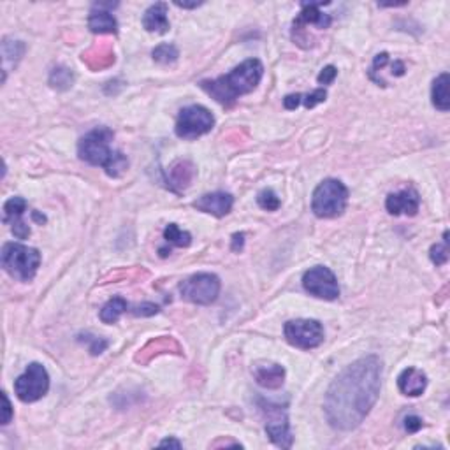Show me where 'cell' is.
Wrapping results in <instances>:
<instances>
[{"label": "cell", "mask_w": 450, "mask_h": 450, "mask_svg": "<svg viewBox=\"0 0 450 450\" xmlns=\"http://www.w3.org/2000/svg\"><path fill=\"white\" fill-rule=\"evenodd\" d=\"M50 391V374L46 367L39 363H32L27 366L25 373L18 377L15 382V393L23 403H34L46 396Z\"/></svg>", "instance_id": "obj_7"}, {"label": "cell", "mask_w": 450, "mask_h": 450, "mask_svg": "<svg viewBox=\"0 0 450 450\" xmlns=\"http://www.w3.org/2000/svg\"><path fill=\"white\" fill-rule=\"evenodd\" d=\"M285 338L292 346L301 350L317 349L324 342V328L314 318H297L288 321L283 328Z\"/></svg>", "instance_id": "obj_9"}, {"label": "cell", "mask_w": 450, "mask_h": 450, "mask_svg": "<svg viewBox=\"0 0 450 450\" xmlns=\"http://www.w3.org/2000/svg\"><path fill=\"white\" fill-rule=\"evenodd\" d=\"M27 208H29V204L23 197H11L4 204V218H2V222L11 225L13 234L18 239H27L30 236V227L22 220Z\"/></svg>", "instance_id": "obj_13"}, {"label": "cell", "mask_w": 450, "mask_h": 450, "mask_svg": "<svg viewBox=\"0 0 450 450\" xmlns=\"http://www.w3.org/2000/svg\"><path fill=\"white\" fill-rule=\"evenodd\" d=\"M304 290L325 301H335L339 295V285L335 273L325 266H315L303 276Z\"/></svg>", "instance_id": "obj_10"}, {"label": "cell", "mask_w": 450, "mask_h": 450, "mask_svg": "<svg viewBox=\"0 0 450 450\" xmlns=\"http://www.w3.org/2000/svg\"><path fill=\"white\" fill-rule=\"evenodd\" d=\"M232 239H234V241H232V250H234V252H239V250L243 248V243H245V234H234L232 236Z\"/></svg>", "instance_id": "obj_38"}, {"label": "cell", "mask_w": 450, "mask_h": 450, "mask_svg": "<svg viewBox=\"0 0 450 450\" xmlns=\"http://www.w3.org/2000/svg\"><path fill=\"white\" fill-rule=\"evenodd\" d=\"M164 239H166V243H169V245L180 246V248H187L192 243L190 232L181 231L176 223H169V225H167L166 231H164Z\"/></svg>", "instance_id": "obj_25"}, {"label": "cell", "mask_w": 450, "mask_h": 450, "mask_svg": "<svg viewBox=\"0 0 450 450\" xmlns=\"http://www.w3.org/2000/svg\"><path fill=\"white\" fill-rule=\"evenodd\" d=\"M215 125L211 111L204 106H187L180 111L176 120V136L181 139H197L204 136Z\"/></svg>", "instance_id": "obj_6"}, {"label": "cell", "mask_w": 450, "mask_h": 450, "mask_svg": "<svg viewBox=\"0 0 450 450\" xmlns=\"http://www.w3.org/2000/svg\"><path fill=\"white\" fill-rule=\"evenodd\" d=\"M431 260L436 266H443L449 260V232L443 234V243H436L431 246Z\"/></svg>", "instance_id": "obj_28"}, {"label": "cell", "mask_w": 450, "mask_h": 450, "mask_svg": "<svg viewBox=\"0 0 450 450\" xmlns=\"http://www.w3.org/2000/svg\"><path fill=\"white\" fill-rule=\"evenodd\" d=\"M421 206V195L415 188H405V190L391 194L386 201V208L391 215H417Z\"/></svg>", "instance_id": "obj_14"}, {"label": "cell", "mask_w": 450, "mask_h": 450, "mask_svg": "<svg viewBox=\"0 0 450 450\" xmlns=\"http://www.w3.org/2000/svg\"><path fill=\"white\" fill-rule=\"evenodd\" d=\"M257 202H259L260 208L266 209V211H276L281 204L280 197H278L271 188H266V190L259 192V195H257Z\"/></svg>", "instance_id": "obj_30"}, {"label": "cell", "mask_w": 450, "mask_h": 450, "mask_svg": "<svg viewBox=\"0 0 450 450\" xmlns=\"http://www.w3.org/2000/svg\"><path fill=\"white\" fill-rule=\"evenodd\" d=\"M50 85L57 90H69L74 85V74L67 67H55L50 74Z\"/></svg>", "instance_id": "obj_26"}, {"label": "cell", "mask_w": 450, "mask_h": 450, "mask_svg": "<svg viewBox=\"0 0 450 450\" xmlns=\"http://www.w3.org/2000/svg\"><path fill=\"white\" fill-rule=\"evenodd\" d=\"M32 218L36 220V222H39V223H44V222H46V216H44V215H39V213H37V211H32Z\"/></svg>", "instance_id": "obj_41"}, {"label": "cell", "mask_w": 450, "mask_h": 450, "mask_svg": "<svg viewBox=\"0 0 450 450\" xmlns=\"http://www.w3.org/2000/svg\"><path fill=\"white\" fill-rule=\"evenodd\" d=\"M181 297L194 304H211L215 303L220 294V280L216 274L199 273L185 280L180 285Z\"/></svg>", "instance_id": "obj_8"}, {"label": "cell", "mask_w": 450, "mask_h": 450, "mask_svg": "<svg viewBox=\"0 0 450 450\" xmlns=\"http://www.w3.org/2000/svg\"><path fill=\"white\" fill-rule=\"evenodd\" d=\"M167 352L181 353V346L174 338L162 336V338L152 339V342L148 343L144 349H141L139 353L136 356V360L137 363H148V360L153 359V357L160 356V353H167Z\"/></svg>", "instance_id": "obj_19"}, {"label": "cell", "mask_w": 450, "mask_h": 450, "mask_svg": "<svg viewBox=\"0 0 450 450\" xmlns=\"http://www.w3.org/2000/svg\"><path fill=\"white\" fill-rule=\"evenodd\" d=\"M232 204H234V197H232L231 194H225V192H213V194H206L202 195V197H199L192 206H194L197 211L209 213V215L216 216V218H222V216L231 213Z\"/></svg>", "instance_id": "obj_15"}, {"label": "cell", "mask_w": 450, "mask_h": 450, "mask_svg": "<svg viewBox=\"0 0 450 450\" xmlns=\"http://www.w3.org/2000/svg\"><path fill=\"white\" fill-rule=\"evenodd\" d=\"M159 447H174V449H181V443L178 442V440L169 438V440H164V442H160Z\"/></svg>", "instance_id": "obj_39"}, {"label": "cell", "mask_w": 450, "mask_h": 450, "mask_svg": "<svg viewBox=\"0 0 450 450\" xmlns=\"http://www.w3.org/2000/svg\"><path fill=\"white\" fill-rule=\"evenodd\" d=\"M262 412L267 415L266 422V433L269 436L271 442L274 445L281 447V449H290L292 447V435L290 426H288L287 412L283 407L271 403H262Z\"/></svg>", "instance_id": "obj_11"}, {"label": "cell", "mask_w": 450, "mask_h": 450, "mask_svg": "<svg viewBox=\"0 0 450 450\" xmlns=\"http://www.w3.org/2000/svg\"><path fill=\"white\" fill-rule=\"evenodd\" d=\"M0 262L9 276L27 283L36 278L41 266V253L36 248L20 245V243H6L2 246Z\"/></svg>", "instance_id": "obj_4"}, {"label": "cell", "mask_w": 450, "mask_h": 450, "mask_svg": "<svg viewBox=\"0 0 450 450\" xmlns=\"http://www.w3.org/2000/svg\"><path fill=\"white\" fill-rule=\"evenodd\" d=\"M301 101H303V95L292 94V95H287V97L283 99V106H285V109L292 111V109H295L299 104H301Z\"/></svg>", "instance_id": "obj_37"}, {"label": "cell", "mask_w": 450, "mask_h": 450, "mask_svg": "<svg viewBox=\"0 0 450 450\" xmlns=\"http://www.w3.org/2000/svg\"><path fill=\"white\" fill-rule=\"evenodd\" d=\"M264 74V67L260 60L250 58L245 60L241 65L232 69L229 74L216 78V80H204L201 81V88L211 99H215L218 104L231 108L241 95L250 94L260 83Z\"/></svg>", "instance_id": "obj_2"}, {"label": "cell", "mask_w": 450, "mask_h": 450, "mask_svg": "<svg viewBox=\"0 0 450 450\" xmlns=\"http://www.w3.org/2000/svg\"><path fill=\"white\" fill-rule=\"evenodd\" d=\"M97 8V6H95ZM88 29L94 34H116L118 32V23L111 13L104 11L102 8L94 9L88 16Z\"/></svg>", "instance_id": "obj_21"}, {"label": "cell", "mask_w": 450, "mask_h": 450, "mask_svg": "<svg viewBox=\"0 0 450 450\" xmlns=\"http://www.w3.org/2000/svg\"><path fill=\"white\" fill-rule=\"evenodd\" d=\"M153 60L159 62V64H164V65H169V64H174V62L178 60V57H180V53H178V48L174 46V44H159V46L153 50Z\"/></svg>", "instance_id": "obj_27"}, {"label": "cell", "mask_w": 450, "mask_h": 450, "mask_svg": "<svg viewBox=\"0 0 450 450\" xmlns=\"http://www.w3.org/2000/svg\"><path fill=\"white\" fill-rule=\"evenodd\" d=\"M382 387V360L366 356L346 366L325 393L324 414L329 426L352 431L367 417Z\"/></svg>", "instance_id": "obj_1"}, {"label": "cell", "mask_w": 450, "mask_h": 450, "mask_svg": "<svg viewBox=\"0 0 450 450\" xmlns=\"http://www.w3.org/2000/svg\"><path fill=\"white\" fill-rule=\"evenodd\" d=\"M23 51H25V46H23V43H20V41L4 39V43H2V53H4L6 64L13 62V58H15V62L20 60Z\"/></svg>", "instance_id": "obj_29"}, {"label": "cell", "mask_w": 450, "mask_h": 450, "mask_svg": "<svg viewBox=\"0 0 450 450\" xmlns=\"http://www.w3.org/2000/svg\"><path fill=\"white\" fill-rule=\"evenodd\" d=\"M449 85H450V76L447 72L440 74L435 81H433V90H431V99L433 106L440 111H449L450 109V94H449Z\"/></svg>", "instance_id": "obj_22"}, {"label": "cell", "mask_w": 450, "mask_h": 450, "mask_svg": "<svg viewBox=\"0 0 450 450\" xmlns=\"http://www.w3.org/2000/svg\"><path fill=\"white\" fill-rule=\"evenodd\" d=\"M174 4H176L178 8H183V9H194V8H199V6H201L202 2H194V4H185V2H174Z\"/></svg>", "instance_id": "obj_40"}, {"label": "cell", "mask_w": 450, "mask_h": 450, "mask_svg": "<svg viewBox=\"0 0 450 450\" xmlns=\"http://www.w3.org/2000/svg\"><path fill=\"white\" fill-rule=\"evenodd\" d=\"M336 76H338V71H336L335 65H328V67L322 69L317 80L321 85H331L336 80Z\"/></svg>", "instance_id": "obj_33"}, {"label": "cell", "mask_w": 450, "mask_h": 450, "mask_svg": "<svg viewBox=\"0 0 450 450\" xmlns=\"http://www.w3.org/2000/svg\"><path fill=\"white\" fill-rule=\"evenodd\" d=\"M2 403H4V407H2V410H4V415H2V424L8 426L13 419V408H11V403H9L8 394L6 393H2Z\"/></svg>", "instance_id": "obj_36"}, {"label": "cell", "mask_w": 450, "mask_h": 450, "mask_svg": "<svg viewBox=\"0 0 450 450\" xmlns=\"http://www.w3.org/2000/svg\"><path fill=\"white\" fill-rule=\"evenodd\" d=\"M81 58L92 71H101V69L115 64V51H113L111 44H97V46L90 48L87 53H83Z\"/></svg>", "instance_id": "obj_20"}, {"label": "cell", "mask_w": 450, "mask_h": 450, "mask_svg": "<svg viewBox=\"0 0 450 450\" xmlns=\"http://www.w3.org/2000/svg\"><path fill=\"white\" fill-rule=\"evenodd\" d=\"M115 134L108 127H97L87 136L81 137L78 144V155L90 166L104 167L106 174L111 178L122 176L129 167V160L118 150H111L109 143Z\"/></svg>", "instance_id": "obj_3"}, {"label": "cell", "mask_w": 450, "mask_h": 450, "mask_svg": "<svg viewBox=\"0 0 450 450\" xmlns=\"http://www.w3.org/2000/svg\"><path fill=\"white\" fill-rule=\"evenodd\" d=\"M349 201V188L335 178L322 181L311 197V211L318 218H336L343 215Z\"/></svg>", "instance_id": "obj_5"}, {"label": "cell", "mask_w": 450, "mask_h": 450, "mask_svg": "<svg viewBox=\"0 0 450 450\" xmlns=\"http://www.w3.org/2000/svg\"><path fill=\"white\" fill-rule=\"evenodd\" d=\"M422 426H424V422H422V419L417 417V415H408V417L405 419V429H407L408 433L421 431Z\"/></svg>", "instance_id": "obj_35"}, {"label": "cell", "mask_w": 450, "mask_h": 450, "mask_svg": "<svg viewBox=\"0 0 450 450\" xmlns=\"http://www.w3.org/2000/svg\"><path fill=\"white\" fill-rule=\"evenodd\" d=\"M143 27L148 32L167 34L171 25L167 20V4L166 2H157L152 8H148L143 16Z\"/></svg>", "instance_id": "obj_18"}, {"label": "cell", "mask_w": 450, "mask_h": 450, "mask_svg": "<svg viewBox=\"0 0 450 450\" xmlns=\"http://www.w3.org/2000/svg\"><path fill=\"white\" fill-rule=\"evenodd\" d=\"M252 373L255 382L264 389H280L285 382V367L276 363H257Z\"/></svg>", "instance_id": "obj_16"}, {"label": "cell", "mask_w": 450, "mask_h": 450, "mask_svg": "<svg viewBox=\"0 0 450 450\" xmlns=\"http://www.w3.org/2000/svg\"><path fill=\"white\" fill-rule=\"evenodd\" d=\"M132 314L137 315V317H152V315L159 314V307L153 303H143L134 308Z\"/></svg>", "instance_id": "obj_34"}, {"label": "cell", "mask_w": 450, "mask_h": 450, "mask_svg": "<svg viewBox=\"0 0 450 450\" xmlns=\"http://www.w3.org/2000/svg\"><path fill=\"white\" fill-rule=\"evenodd\" d=\"M325 99H328V92H325L324 88H317V90H314L311 94L304 95L303 101H301V102L304 104V108L311 109V108H315L317 104H322V102H324Z\"/></svg>", "instance_id": "obj_32"}, {"label": "cell", "mask_w": 450, "mask_h": 450, "mask_svg": "<svg viewBox=\"0 0 450 450\" xmlns=\"http://www.w3.org/2000/svg\"><path fill=\"white\" fill-rule=\"evenodd\" d=\"M398 387H400V391L405 396L417 398L428 387V377L421 370H417V367H407L400 374V379H398Z\"/></svg>", "instance_id": "obj_17"}, {"label": "cell", "mask_w": 450, "mask_h": 450, "mask_svg": "<svg viewBox=\"0 0 450 450\" xmlns=\"http://www.w3.org/2000/svg\"><path fill=\"white\" fill-rule=\"evenodd\" d=\"M127 311V301L123 297H113L111 301L102 307L101 310V321L104 324H115L120 321L123 314Z\"/></svg>", "instance_id": "obj_24"}, {"label": "cell", "mask_w": 450, "mask_h": 450, "mask_svg": "<svg viewBox=\"0 0 450 450\" xmlns=\"http://www.w3.org/2000/svg\"><path fill=\"white\" fill-rule=\"evenodd\" d=\"M80 342H87L88 343V350H90L92 356H101L102 352H104L106 349H108L109 343L106 342V339L102 338H97V336H90V335H81Z\"/></svg>", "instance_id": "obj_31"}, {"label": "cell", "mask_w": 450, "mask_h": 450, "mask_svg": "<svg viewBox=\"0 0 450 450\" xmlns=\"http://www.w3.org/2000/svg\"><path fill=\"white\" fill-rule=\"evenodd\" d=\"M325 4H328V2H317V4H314V2H303V4H301L303 11L299 13L297 18L294 20V25H292V39H297V37L307 30L308 25H315L322 30L331 27V16L325 15V13H322L321 9H318L321 6Z\"/></svg>", "instance_id": "obj_12"}, {"label": "cell", "mask_w": 450, "mask_h": 450, "mask_svg": "<svg viewBox=\"0 0 450 450\" xmlns=\"http://www.w3.org/2000/svg\"><path fill=\"white\" fill-rule=\"evenodd\" d=\"M192 178H194V166L190 162H187V160H180L171 169V187L174 190L187 188L190 185Z\"/></svg>", "instance_id": "obj_23"}]
</instances>
